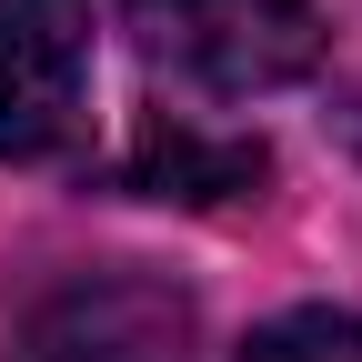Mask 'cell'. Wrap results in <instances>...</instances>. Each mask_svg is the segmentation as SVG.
<instances>
[{"mask_svg":"<svg viewBox=\"0 0 362 362\" xmlns=\"http://www.w3.org/2000/svg\"><path fill=\"white\" fill-rule=\"evenodd\" d=\"M11 362H202V322L161 272H71L21 312Z\"/></svg>","mask_w":362,"mask_h":362,"instance_id":"2","label":"cell"},{"mask_svg":"<svg viewBox=\"0 0 362 362\" xmlns=\"http://www.w3.org/2000/svg\"><path fill=\"white\" fill-rule=\"evenodd\" d=\"M242 362H362V312H282L242 342Z\"/></svg>","mask_w":362,"mask_h":362,"instance_id":"4","label":"cell"},{"mask_svg":"<svg viewBox=\"0 0 362 362\" xmlns=\"http://www.w3.org/2000/svg\"><path fill=\"white\" fill-rule=\"evenodd\" d=\"M131 30H141V51L171 81L221 90V101L302 81L312 51H322L312 0H131Z\"/></svg>","mask_w":362,"mask_h":362,"instance_id":"1","label":"cell"},{"mask_svg":"<svg viewBox=\"0 0 362 362\" xmlns=\"http://www.w3.org/2000/svg\"><path fill=\"white\" fill-rule=\"evenodd\" d=\"M90 131V0H0V161H61Z\"/></svg>","mask_w":362,"mask_h":362,"instance_id":"3","label":"cell"}]
</instances>
